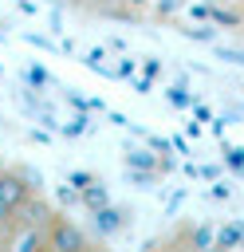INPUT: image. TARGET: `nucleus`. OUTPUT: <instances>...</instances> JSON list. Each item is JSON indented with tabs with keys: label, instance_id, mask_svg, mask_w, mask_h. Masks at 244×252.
<instances>
[{
	"label": "nucleus",
	"instance_id": "nucleus-2",
	"mask_svg": "<svg viewBox=\"0 0 244 252\" xmlns=\"http://www.w3.org/2000/svg\"><path fill=\"white\" fill-rule=\"evenodd\" d=\"M20 244H28V248H47V252H83V248H91V236H87L71 217L47 209V217H43Z\"/></svg>",
	"mask_w": 244,
	"mask_h": 252
},
{
	"label": "nucleus",
	"instance_id": "nucleus-3",
	"mask_svg": "<svg viewBox=\"0 0 244 252\" xmlns=\"http://www.w3.org/2000/svg\"><path fill=\"white\" fill-rule=\"evenodd\" d=\"M134 4L142 0H67V8L87 12V16H130Z\"/></svg>",
	"mask_w": 244,
	"mask_h": 252
},
{
	"label": "nucleus",
	"instance_id": "nucleus-1",
	"mask_svg": "<svg viewBox=\"0 0 244 252\" xmlns=\"http://www.w3.org/2000/svg\"><path fill=\"white\" fill-rule=\"evenodd\" d=\"M43 217L47 205L39 201L35 181L24 169H0V248L20 244Z\"/></svg>",
	"mask_w": 244,
	"mask_h": 252
}]
</instances>
